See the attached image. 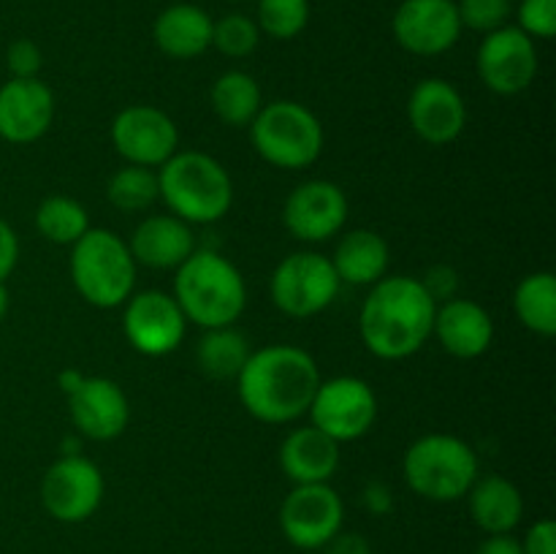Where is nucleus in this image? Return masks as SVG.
Instances as JSON below:
<instances>
[{
    "label": "nucleus",
    "mask_w": 556,
    "mask_h": 554,
    "mask_svg": "<svg viewBox=\"0 0 556 554\" xmlns=\"http://www.w3.org/2000/svg\"><path fill=\"white\" fill-rule=\"evenodd\" d=\"M320 369L304 348L269 345L250 353L237 378L244 411L264 424H291L309 411Z\"/></svg>",
    "instance_id": "obj_1"
},
{
    "label": "nucleus",
    "mask_w": 556,
    "mask_h": 554,
    "mask_svg": "<svg viewBox=\"0 0 556 554\" xmlns=\"http://www.w3.org/2000/svg\"><path fill=\"white\" fill-rule=\"evenodd\" d=\"M438 302L418 277H383L364 299L358 331L369 351L386 362L413 356L432 337Z\"/></svg>",
    "instance_id": "obj_2"
},
{
    "label": "nucleus",
    "mask_w": 556,
    "mask_h": 554,
    "mask_svg": "<svg viewBox=\"0 0 556 554\" xmlns=\"http://www.w3.org/2000/svg\"><path fill=\"white\" fill-rule=\"evenodd\" d=\"M174 299L182 307L185 318L201 329L233 326L244 313L248 288L244 277L228 259L215 250H199L188 255L174 277Z\"/></svg>",
    "instance_id": "obj_3"
},
{
    "label": "nucleus",
    "mask_w": 556,
    "mask_h": 554,
    "mask_svg": "<svg viewBox=\"0 0 556 554\" xmlns=\"http://www.w3.org/2000/svg\"><path fill=\"white\" fill-rule=\"evenodd\" d=\"M157 188L168 212L185 223H217L233 204L231 174L199 150L174 152L157 168Z\"/></svg>",
    "instance_id": "obj_4"
},
{
    "label": "nucleus",
    "mask_w": 556,
    "mask_h": 554,
    "mask_svg": "<svg viewBox=\"0 0 556 554\" xmlns=\"http://www.w3.org/2000/svg\"><path fill=\"white\" fill-rule=\"evenodd\" d=\"M136 266L128 242L109 228H90L71 244V280L92 307L114 310L128 302L136 286Z\"/></svg>",
    "instance_id": "obj_5"
},
{
    "label": "nucleus",
    "mask_w": 556,
    "mask_h": 554,
    "mask_svg": "<svg viewBox=\"0 0 556 554\" xmlns=\"http://www.w3.org/2000/svg\"><path fill=\"white\" fill-rule=\"evenodd\" d=\"M402 467H405L407 487L432 503H454L467 498L481 470L472 445L445 432L418 438L405 451Z\"/></svg>",
    "instance_id": "obj_6"
},
{
    "label": "nucleus",
    "mask_w": 556,
    "mask_h": 554,
    "mask_svg": "<svg viewBox=\"0 0 556 554\" xmlns=\"http://www.w3.org/2000/svg\"><path fill=\"white\" fill-rule=\"evenodd\" d=\"M255 152L277 168H307L324 152V125L304 103H266L250 123Z\"/></svg>",
    "instance_id": "obj_7"
},
{
    "label": "nucleus",
    "mask_w": 556,
    "mask_h": 554,
    "mask_svg": "<svg viewBox=\"0 0 556 554\" xmlns=\"http://www.w3.org/2000/svg\"><path fill=\"white\" fill-rule=\"evenodd\" d=\"M340 286L342 282L331 266V259L313 250H302V253L286 255L277 264L269 291L280 313L291 318H313L334 302Z\"/></svg>",
    "instance_id": "obj_8"
},
{
    "label": "nucleus",
    "mask_w": 556,
    "mask_h": 554,
    "mask_svg": "<svg viewBox=\"0 0 556 554\" xmlns=\"http://www.w3.org/2000/svg\"><path fill=\"white\" fill-rule=\"evenodd\" d=\"M307 413L313 418V427L342 445L364 438L372 429L378 418V396L367 380L340 375V378L320 380Z\"/></svg>",
    "instance_id": "obj_9"
},
{
    "label": "nucleus",
    "mask_w": 556,
    "mask_h": 554,
    "mask_svg": "<svg viewBox=\"0 0 556 554\" xmlns=\"http://www.w3.org/2000/svg\"><path fill=\"white\" fill-rule=\"evenodd\" d=\"M103 500V473L81 454H65L49 465L41 481V503L52 519L79 525Z\"/></svg>",
    "instance_id": "obj_10"
},
{
    "label": "nucleus",
    "mask_w": 556,
    "mask_h": 554,
    "mask_svg": "<svg viewBox=\"0 0 556 554\" xmlns=\"http://www.w3.org/2000/svg\"><path fill=\"white\" fill-rule=\"evenodd\" d=\"M185 329L188 318L172 293L150 288V291L130 293L125 302L123 331L141 356L157 358L174 353L182 345Z\"/></svg>",
    "instance_id": "obj_11"
},
{
    "label": "nucleus",
    "mask_w": 556,
    "mask_h": 554,
    "mask_svg": "<svg viewBox=\"0 0 556 554\" xmlns=\"http://www.w3.org/2000/svg\"><path fill=\"white\" fill-rule=\"evenodd\" d=\"M345 521L342 498L329 483H299L280 505V527L296 549H324Z\"/></svg>",
    "instance_id": "obj_12"
},
{
    "label": "nucleus",
    "mask_w": 556,
    "mask_h": 554,
    "mask_svg": "<svg viewBox=\"0 0 556 554\" xmlns=\"http://www.w3.org/2000/svg\"><path fill=\"white\" fill-rule=\"evenodd\" d=\"M478 76L497 96H519L538 76L535 41L516 25L483 36L478 47Z\"/></svg>",
    "instance_id": "obj_13"
},
{
    "label": "nucleus",
    "mask_w": 556,
    "mask_h": 554,
    "mask_svg": "<svg viewBox=\"0 0 556 554\" xmlns=\"http://www.w3.org/2000/svg\"><path fill=\"white\" fill-rule=\"evenodd\" d=\"M112 144L130 166L161 168L174 152H179V130L163 109L136 103L114 117Z\"/></svg>",
    "instance_id": "obj_14"
},
{
    "label": "nucleus",
    "mask_w": 556,
    "mask_h": 554,
    "mask_svg": "<svg viewBox=\"0 0 556 554\" xmlns=\"http://www.w3.org/2000/svg\"><path fill=\"white\" fill-rule=\"evenodd\" d=\"M396 43L418 58H434L456 47L462 36L454 0H402L391 20Z\"/></svg>",
    "instance_id": "obj_15"
},
{
    "label": "nucleus",
    "mask_w": 556,
    "mask_h": 554,
    "mask_svg": "<svg viewBox=\"0 0 556 554\" xmlns=\"http://www.w3.org/2000/svg\"><path fill=\"white\" fill-rule=\"evenodd\" d=\"M348 221V196L329 179L302 182L282 206V223L302 242H326L342 231Z\"/></svg>",
    "instance_id": "obj_16"
},
{
    "label": "nucleus",
    "mask_w": 556,
    "mask_h": 554,
    "mask_svg": "<svg viewBox=\"0 0 556 554\" xmlns=\"http://www.w3.org/2000/svg\"><path fill=\"white\" fill-rule=\"evenodd\" d=\"M407 119L421 141L432 147L451 144L467 125V106L462 92L445 79H421L407 98Z\"/></svg>",
    "instance_id": "obj_17"
},
{
    "label": "nucleus",
    "mask_w": 556,
    "mask_h": 554,
    "mask_svg": "<svg viewBox=\"0 0 556 554\" xmlns=\"http://www.w3.org/2000/svg\"><path fill=\"white\" fill-rule=\"evenodd\" d=\"M68 413L76 432L90 440H114L128 429L130 405L125 391L109 378H81L68 391Z\"/></svg>",
    "instance_id": "obj_18"
},
{
    "label": "nucleus",
    "mask_w": 556,
    "mask_h": 554,
    "mask_svg": "<svg viewBox=\"0 0 556 554\" xmlns=\"http://www.w3.org/2000/svg\"><path fill=\"white\" fill-rule=\"evenodd\" d=\"M54 119V92L41 79H9L0 87V139L33 144Z\"/></svg>",
    "instance_id": "obj_19"
},
{
    "label": "nucleus",
    "mask_w": 556,
    "mask_h": 554,
    "mask_svg": "<svg viewBox=\"0 0 556 554\" xmlns=\"http://www.w3.org/2000/svg\"><path fill=\"white\" fill-rule=\"evenodd\" d=\"M432 335L438 337L443 351L456 358H478L489 351L494 340V320L472 299H448L434 310Z\"/></svg>",
    "instance_id": "obj_20"
},
{
    "label": "nucleus",
    "mask_w": 556,
    "mask_h": 554,
    "mask_svg": "<svg viewBox=\"0 0 556 554\" xmlns=\"http://www.w3.org/2000/svg\"><path fill=\"white\" fill-rule=\"evenodd\" d=\"M136 264L150 269H179L195 250L190 223L177 215H150L136 226L128 242Z\"/></svg>",
    "instance_id": "obj_21"
},
{
    "label": "nucleus",
    "mask_w": 556,
    "mask_h": 554,
    "mask_svg": "<svg viewBox=\"0 0 556 554\" xmlns=\"http://www.w3.org/2000/svg\"><path fill=\"white\" fill-rule=\"evenodd\" d=\"M280 467L293 487L329 483L340 467V443L318 427H299L280 445Z\"/></svg>",
    "instance_id": "obj_22"
},
{
    "label": "nucleus",
    "mask_w": 556,
    "mask_h": 554,
    "mask_svg": "<svg viewBox=\"0 0 556 554\" xmlns=\"http://www.w3.org/2000/svg\"><path fill=\"white\" fill-rule=\"evenodd\" d=\"M212 22L215 20L201 5L174 3L157 14L152 38L168 58L193 60L212 47Z\"/></svg>",
    "instance_id": "obj_23"
},
{
    "label": "nucleus",
    "mask_w": 556,
    "mask_h": 554,
    "mask_svg": "<svg viewBox=\"0 0 556 554\" xmlns=\"http://www.w3.org/2000/svg\"><path fill=\"white\" fill-rule=\"evenodd\" d=\"M470 516L486 536L514 532L525 519V498L505 476H478L467 492Z\"/></svg>",
    "instance_id": "obj_24"
},
{
    "label": "nucleus",
    "mask_w": 556,
    "mask_h": 554,
    "mask_svg": "<svg viewBox=\"0 0 556 554\" xmlns=\"http://www.w3.org/2000/svg\"><path fill=\"white\" fill-rule=\"evenodd\" d=\"M389 259V244H386L380 234L369 231V228H356V231H348L340 239L331 266H334L340 282L375 286V282L386 277Z\"/></svg>",
    "instance_id": "obj_25"
},
{
    "label": "nucleus",
    "mask_w": 556,
    "mask_h": 554,
    "mask_svg": "<svg viewBox=\"0 0 556 554\" xmlns=\"http://www.w3.org/2000/svg\"><path fill=\"white\" fill-rule=\"evenodd\" d=\"M210 103L217 119L231 128H250L258 112L264 109L258 81L244 71H226L215 79L210 92Z\"/></svg>",
    "instance_id": "obj_26"
},
{
    "label": "nucleus",
    "mask_w": 556,
    "mask_h": 554,
    "mask_svg": "<svg viewBox=\"0 0 556 554\" xmlns=\"http://www.w3.org/2000/svg\"><path fill=\"white\" fill-rule=\"evenodd\" d=\"M248 337L233 326H217L206 329L204 337L195 345V362L201 373L212 380H237L242 373L244 362L250 358Z\"/></svg>",
    "instance_id": "obj_27"
},
{
    "label": "nucleus",
    "mask_w": 556,
    "mask_h": 554,
    "mask_svg": "<svg viewBox=\"0 0 556 554\" xmlns=\"http://www.w3.org/2000/svg\"><path fill=\"white\" fill-rule=\"evenodd\" d=\"M514 310L527 329L552 337L556 331V277L552 272H532L521 277L514 291Z\"/></svg>",
    "instance_id": "obj_28"
},
{
    "label": "nucleus",
    "mask_w": 556,
    "mask_h": 554,
    "mask_svg": "<svg viewBox=\"0 0 556 554\" xmlns=\"http://www.w3.org/2000/svg\"><path fill=\"white\" fill-rule=\"evenodd\" d=\"M36 228L47 242L76 244L90 231V215L68 196H49L36 210Z\"/></svg>",
    "instance_id": "obj_29"
},
{
    "label": "nucleus",
    "mask_w": 556,
    "mask_h": 554,
    "mask_svg": "<svg viewBox=\"0 0 556 554\" xmlns=\"http://www.w3.org/2000/svg\"><path fill=\"white\" fill-rule=\"evenodd\" d=\"M109 201L117 206L119 212H144L161 199V188H157V172L144 166H123L119 172L112 174L106 188Z\"/></svg>",
    "instance_id": "obj_30"
},
{
    "label": "nucleus",
    "mask_w": 556,
    "mask_h": 554,
    "mask_svg": "<svg viewBox=\"0 0 556 554\" xmlns=\"http://www.w3.org/2000/svg\"><path fill=\"white\" fill-rule=\"evenodd\" d=\"M309 22V0H258L255 11V25L261 33L277 38V41H291L307 27Z\"/></svg>",
    "instance_id": "obj_31"
},
{
    "label": "nucleus",
    "mask_w": 556,
    "mask_h": 554,
    "mask_svg": "<svg viewBox=\"0 0 556 554\" xmlns=\"http://www.w3.org/2000/svg\"><path fill=\"white\" fill-rule=\"evenodd\" d=\"M258 43L261 30L248 14H226L223 20L212 22V47L226 58H248L258 49Z\"/></svg>",
    "instance_id": "obj_32"
},
{
    "label": "nucleus",
    "mask_w": 556,
    "mask_h": 554,
    "mask_svg": "<svg viewBox=\"0 0 556 554\" xmlns=\"http://www.w3.org/2000/svg\"><path fill=\"white\" fill-rule=\"evenodd\" d=\"M456 11H459L462 27L489 36L508 25L514 16V0H459Z\"/></svg>",
    "instance_id": "obj_33"
},
{
    "label": "nucleus",
    "mask_w": 556,
    "mask_h": 554,
    "mask_svg": "<svg viewBox=\"0 0 556 554\" xmlns=\"http://www.w3.org/2000/svg\"><path fill=\"white\" fill-rule=\"evenodd\" d=\"M516 16H519L516 27L525 30L532 41L535 38L548 41L556 36V0H519Z\"/></svg>",
    "instance_id": "obj_34"
},
{
    "label": "nucleus",
    "mask_w": 556,
    "mask_h": 554,
    "mask_svg": "<svg viewBox=\"0 0 556 554\" xmlns=\"http://www.w3.org/2000/svg\"><path fill=\"white\" fill-rule=\"evenodd\" d=\"M43 65V54L36 41L30 38H16L5 49V68L11 79H38V71Z\"/></svg>",
    "instance_id": "obj_35"
},
{
    "label": "nucleus",
    "mask_w": 556,
    "mask_h": 554,
    "mask_svg": "<svg viewBox=\"0 0 556 554\" xmlns=\"http://www.w3.org/2000/svg\"><path fill=\"white\" fill-rule=\"evenodd\" d=\"M525 554H556V525L552 519H538L535 525L527 530L525 541H521Z\"/></svg>",
    "instance_id": "obj_36"
},
{
    "label": "nucleus",
    "mask_w": 556,
    "mask_h": 554,
    "mask_svg": "<svg viewBox=\"0 0 556 554\" xmlns=\"http://www.w3.org/2000/svg\"><path fill=\"white\" fill-rule=\"evenodd\" d=\"M424 288L429 291V297L434 302H448V299L456 297V272L451 266H432L424 277Z\"/></svg>",
    "instance_id": "obj_37"
},
{
    "label": "nucleus",
    "mask_w": 556,
    "mask_h": 554,
    "mask_svg": "<svg viewBox=\"0 0 556 554\" xmlns=\"http://www.w3.org/2000/svg\"><path fill=\"white\" fill-rule=\"evenodd\" d=\"M20 264V237L14 234V228L0 217V282H5L11 277V272Z\"/></svg>",
    "instance_id": "obj_38"
},
{
    "label": "nucleus",
    "mask_w": 556,
    "mask_h": 554,
    "mask_svg": "<svg viewBox=\"0 0 556 554\" xmlns=\"http://www.w3.org/2000/svg\"><path fill=\"white\" fill-rule=\"evenodd\" d=\"M362 503L372 516H386L394 508V494L383 481H369L362 492Z\"/></svg>",
    "instance_id": "obj_39"
},
{
    "label": "nucleus",
    "mask_w": 556,
    "mask_h": 554,
    "mask_svg": "<svg viewBox=\"0 0 556 554\" xmlns=\"http://www.w3.org/2000/svg\"><path fill=\"white\" fill-rule=\"evenodd\" d=\"M326 554H372V546L358 532H337L329 543H326Z\"/></svg>",
    "instance_id": "obj_40"
},
{
    "label": "nucleus",
    "mask_w": 556,
    "mask_h": 554,
    "mask_svg": "<svg viewBox=\"0 0 556 554\" xmlns=\"http://www.w3.org/2000/svg\"><path fill=\"white\" fill-rule=\"evenodd\" d=\"M476 554H525V549H521V541H516L514 532H505V536H489L476 549Z\"/></svg>",
    "instance_id": "obj_41"
},
{
    "label": "nucleus",
    "mask_w": 556,
    "mask_h": 554,
    "mask_svg": "<svg viewBox=\"0 0 556 554\" xmlns=\"http://www.w3.org/2000/svg\"><path fill=\"white\" fill-rule=\"evenodd\" d=\"M9 304H11L9 288H5V282H0V320H3L5 315H9Z\"/></svg>",
    "instance_id": "obj_42"
}]
</instances>
